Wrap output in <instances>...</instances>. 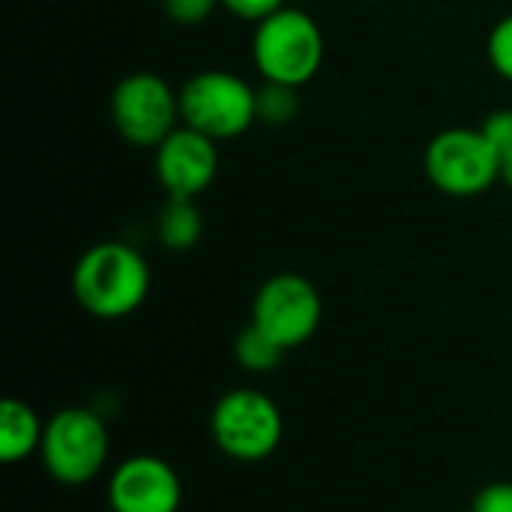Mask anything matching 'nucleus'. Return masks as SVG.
<instances>
[{
  "label": "nucleus",
  "instance_id": "nucleus-13",
  "mask_svg": "<svg viewBox=\"0 0 512 512\" xmlns=\"http://www.w3.org/2000/svg\"><path fill=\"white\" fill-rule=\"evenodd\" d=\"M282 357H285V348L279 342H273L255 324H246L234 336V360H237V366H243L252 375H270L273 369H279Z\"/></svg>",
  "mask_w": 512,
  "mask_h": 512
},
{
  "label": "nucleus",
  "instance_id": "nucleus-8",
  "mask_svg": "<svg viewBox=\"0 0 512 512\" xmlns=\"http://www.w3.org/2000/svg\"><path fill=\"white\" fill-rule=\"evenodd\" d=\"M324 318V300L318 288L300 273L270 276L252 300V321L285 351L306 345Z\"/></svg>",
  "mask_w": 512,
  "mask_h": 512
},
{
  "label": "nucleus",
  "instance_id": "nucleus-3",
  "mask_svg": "<svg viewBox=\"0 0 512 512\" xmlns=\"http://www.w3.org/2000/svg\"><path fill=\"white\" fill-rule=\"evenodd\" d=\"M210 435L228 459L264 462L282 444L285 417L270 393L258 387H234L216 399L210 411Z\"/></svg>",
  "mask_w": 512,
  "mask_h": 512
},
{
  "label": "nucleus",
  "instance_id": "nucleus-19",
  "mask_svg": "<svg viewBox=\"0 0 512 512\" xmlns=\"http://www.w3.org/2000/svg\"><path fill=\"white\" fill-rule=\"evenodd\" d=\"M222 6L246 21H264L267 15H273L276 9L285 6V0H222Z\"/></svg>",
  "mask_w": 512,
  "mask_h": 512
},
{
  "label": "nucleus",
  "instance_id": "nucleus-10",
  "mask_svg": "<svg viewBox=\"0 0 512 512\" xmlns=\"http://www.w3.org/2000/svg\"><path fill=\"white\" fill-rule=\"evenodd\" d=\"M156 180L168 198H198L219 171V150L216 141L189 129L177 126L159 147H156Z\"/></svg>",
  "mask_w": 512,
  "mask_h": 512
},
{
  "label": "nucleus",
  "instance_id": "nucleus-7",
  "mask_svg": "<svg viewBox=\"0 0 512 512\" xmlns=\"http://www.w3.org/2000/svg\"><path fill=\"white\" fill-rule=\"evenodd\" d=\"M114 129L135 147H159L180 120V93L156 72H132L111 93Z\"/></svg>",
  "mask_w": 512,
  "mask_h": 512
},
{
  "label": "nucleus",
  "instance_id": "nucleus-1",
  "mask_svg": "<svg viewBox=\"0 0 512 512\" xmlns=\"http://www.w3.org/2000/svg\"><path fill=\"white\" fill-rule=\"evenodd\" d=\"M72 294L93 318H126L150 294V267L144 255L129 243H96L78 258L72 270Z\"/></svg>",
  "mask_w": 512,
  "mask_h": 512
},
{
  "label": "nucleus",
  "instance_id": "nucleus-12",
  "mask_svg": "<svg viewBox=\"0 0 512 512\" xmlns=\"http://www.w3.org/2000/svg\"><path fill=\"white\" fill-rule=\"evenodd\" d=\"M201 234H204V219L192 198H168L162 204L156 216V237L165 249L186 252L201 240Z\"/></svg>",
  "mask_w": 512,
  "mask_h": 512
},
{
  "label": "nucleus",
  "instance_id": "nucleus-20",
  "mask_svg": "<svg viewBox=\"0 0 512 512\" xmlns=\"http://www.w3.org/2000/svg\"><path fill=\"white\" fill-rule=\"evenodd\" d=\"M501 180H504V183L512 189V150L501 156Z\"/></svg>",
  "mask_w": 512,
  "mask_h": 512
},
{
  "label": "nucleus",
  "instance_id": "nucleus-11",
  "mask_svg": "<svg viewBox=\"0 0 512 512\" xmlns=\"http://www.w3.org/2000/svg\"><path fill=\"white\" fill-rule=\"evenodd\" d=\"M45 435V420L21 399H6L0 405V459L6 465L24 462L39 453Z\"/></svg>",
  "mask_w": 512,
  "mask_h": 512
},
{
  "label": "nucleus",
  "instance_id": "nucleus-14",
  "mask_svg": "<svg viewBox=\"0 0 512 512\" xmlns=\"http://www.w3.org/2000/svg\"><path fill=\"white\" fill-rule=\"evenodd\" d=\"M297 90L300 87L264 81V87L258 90V120L267 126H288L291 120H297V114H300Z\"/></svg>",
  "mask_w": 512,
  "mask_h": 512
},
{
  "label": "nucleus",
  "instance_id": "nucleus-16",
  "mask_svg": "<svg viewBox=\"0 0 512 512\" xmlns=\"http://www.w3.org/2000/svg\"><path fill=\"white\" fill-rule=\"evenodd\" d=\"M219 3L222 0H162V9L174 24L195 27V24H204Z\"/></svg>",
  "mask_w": 512,
  "mask_h": 512
},
{
  "label": "nucleus",
  "instance_id": "nucleus-15",
  "mask_svg": "<svg viewBox=\"0 0 512 512\" xmlns=\"http://www.w3.org/2000/svg\"><path fill=\"white\" fill-rule=\"evenodd\" d=\"M489 60L501 78L512 81V15H504L489 33Z\"/></svg>",
  "mask_w": 512,
  "mask_h": 512
},
{
  "label": "nucleus",
  "instance_id": "nucleus-9",
  "mask_svg": "<svg viewBox=\"0 0 512 512\" xmlns=\"http://www.w3.org/2000/svg\"><path fill=\"white\" fill-rule=\"evenodd\" d=\"M105 495L111 512H177L183 504V483L171 462L138 453L114 465Z\"/></svg>",
  "mask_w": 512,
  "mask_h": 512
},
{
  "label": "nucleus",
  "instance_id": "nucleus-17",
  "mask_svg": "<svg viewBox=\"0 0 512 512\" xmlns=\"http://www.w3.org/2000/svg\"><path fill=\"white\" fill-rule=\"evenodd\" d=\"M471 512H512L510 480H495V483L483 486L471 501Z\"/></svg>",
  "mask_w": 512,
  "mask_h": 512
},
{
  "label": "nucleus",
  "instance_id": "nucleus-18",
  "mask_svg": "<svg viewBox=\"0 0 512 512\" xmlns=\"http://www.w3.org/2000/svg\"><path fill=\"white\" fill-rule=\"evenodd\" d=\"M483 135L492 141V147L504 156L512 150V108H498L483 120Z\"/></svg>",
  "mask_w": 512,
  "mask_h": 512
},
{
  "label": "nucleus",
  "instance_id": "nucleus-5",
  "mask_svg": "<svg viewBox=\"0 0 512 512\" xmlns=\"http://www.w3.org/2000/svg\"><path fill=\"white\" fill-rule=\"evenodd\" d=\"M183 126L213 138H237L258 120V90L225 69H204L180 90Z\"/></svg>",
  "mask_w": 512,
  "mask_h": 512
},
{
  "label": "nucleus",
  "instance_id": "nucleus-4",
  "mask_svg": "<svg viewBox=\"0 0 512 512\" xmlns=\"http://www.w3.org/2000/svg\"><path fill=\"white\" fill-rule=\"evenodd\" d=\"M111 453L105 420L84 405H69L45 420L39 459L63 486H87L102 474Z\"/></svg>",
  "mask_w": 512,
  "mask_h": 512
},
{
  "label": "nucleus",
  "instance_id": "nucleus-6",
  "mask_svg": "<svg viewBox=\"0 0 512 512\" xmlns=\"http://www.w3.org/2000/svg\"><path fill=\"white\" fill-rule=\"evenodd\" d=\"M426 174L450 198H474L501 180V153L483 129H444L426 147Z\"/></svg>",
  "mask_w": 512,
  "mask_h": 512
},
{
  "label": "nucleus",
  "instance_id": "nucleus-2",
  "mask_svg": "<svg viewBox=\"0 0 512 512\" xmlns=\"http://www.w3.org/2000/svg\"><path fill=\"white\" fill-rule=\"evenodd\" d=\"M252 60L264 81L303 87L321 69L324 33L309 12L282 6L258 21L252 36Z\"/></svg>",
  "mask_w": 512,
  "mask_h": 512
}]
</instances>
